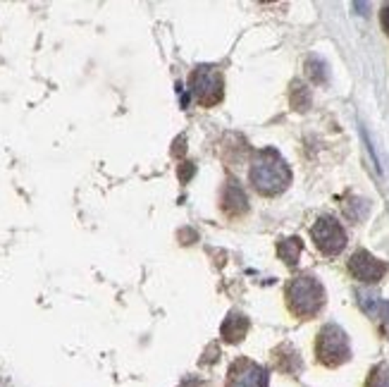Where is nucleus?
<instances>
[{"label":"nucleus","instance_id":"obj_1","mask_svg":"<svg viewBox=\"0 0 389 387\" xmlns=\"http://www.w3.org/2000/svg\"><path fill=\"white\" fill-rule=\"evenodd\" d=\"M251 185L261 196L282 194L292 182V170L275 148H263L251 160Z\"/></svg>","mask_w":389,"mask_h":387},{"label":"nucleus","instance_id":"obj_2","mask_svg":"<svg viewBox=\"0 0 389 387\" xmlns=\"http://www.w3.org/2000/svg\"><path fill=\"white\" fill-rule=\"evenodd\" d=\"M285 299L289 311L296 318H313L320 313L322 304H325V290L322 285L311 275H299V278L289 280Z\"/></svg>","mask_w":389,"mask_h":387},{"label":"nucleus","instance_id":"obj_3","mask_svg":"<svg viewBox=\"0 0 389 387\" xmlns=\"http://www.w3.org/2000/svg\"><path fill=\"white\" fill-rule=\"evenodd\" d=\"M189 91L203 108H213L225 96V82L220 70L213 65H199L189 77Z\"/></svg>","mask_w":389,"mask_h":387},{"label":"nucleus","instance_id":"obj_4","mask_svg":"<svg viewBox=\"0 0 389 387\" xmlns=\"http://www.w3.org/2000/svg\"><path fill=\"white\" fill-rule=\"evenodd\" d=\"M315 356L322 366H341L344 361L351 356V347H349V337L346 332L341 330L339 325L329 323L318 332V339H315Z\"/></svg>","mask_w":389,"mask_h":387},{"label":"nucleus","instance_id":"obj_5","mask_svg":"<svg viewBox=\"0 0 389 387\" xmlns=\"http://www.w3.org/2000/svg\"><path fill=\"white\" fill-rule=\"evenodd\" d=\"M311 237L315 241V246L320 249V254L325 256H339L346 246V232L334 218L322 215L315 220V225L311 229Z\"/></svg>","mask_w":389,"mask_h":387},{"label":"nucleus","instance_id":"obj_6","mask_svg":"<svg viewBox=\"0 0 389 387\" xmlns=\"http://www.w3.org/2000/svg\"><path fill=\"white\" fill-rule=\"evenodd\" d=\"M225 387H268V369L253 364L251 359H236L227 371Z\"/></svg>","mask_w":389,"mask_h":387},{"label":"nucleus","instance_id":"obj_7","mask_svg":"<svg viewBox=\"0 0 389 387\" xmlns=\"http://www.w3.org/2000/svg\"><path fill=\"white\" fill-rule=\"evenodd\" d=\"M349 273L354 275L358 282H368V285H375L385 278L387 273V263H382L380 258H375L373 254H368L366 249L356 251L351 258H349Z\"/></svg>","mask_w":389,"mask_h":387},{"label":"nucleus","instance_id":"obj_8","mask_svg":"<svg viewBox=\"0 0 389 387\" xmlns=\"http://www.w3.org/2000/svg\"><path fill=\"white\" fill-rule=\"evenodd\" d=\"M222 211H225L229 218H239V215L248 211L246 192H243L234 180H229L225 185V192H222Z\"/></svg>","mask_w":389,"mask_h":387},{"label":"nucleus","instance_id":"obj_9","mask_svg":"<svg viewBox=\"0 0 389 387\" xmlns=\"http://www.w3.org/2000/svg\"><path fill=\"white\" fill-rule=\"evenodd\" d=\"M358 304L371 318H375L382 325V330L389 334V301L373 297V294H358Z\"/></svg>","mask_w":389,"mask_h":387},{"label":"nucleus","instance_id":"obj_10","mask_svg":"<svg viewBox=\"0 0 389 387\" xmlns=\"http://www.w3.org/2000/svg\"><path fill=\"white\" fill-rule=\"evenodd\" d=\"M220 332H222V339L229 342V344L241 342V339L246 337V332H248V318L239 311H232L225 320H222Z\"/></svg>","mask_w":389,"mask_h":387},{"label":"nucleus","instance_id":"obj_11","mask_svg":"<svg viewBox=\"0 0 389 387\" xmlns=\"http://www.w3.org/2000/svg\"><path fill=\"white\" fill-rule=\"evenodd\" d=\"M303 251V241L299 237H289V239H282L280 244H277V254H280V258L285 261L289 268H294L299 263V256Z\"/></svg>","mask_w":389,"mask_h":387},{"label":"nucleus","instance_id":"obj_12","mask_svg":"<svg viewBox=\"0 0 389 387\" xmlns=\"http://www.w3.org/2000/svg\"><path fill=\"white\" fill-rule=\"evenodd\" d=\"M306 70H308V77L315 82V84H325L327 82V65L320 60L318 55H311L306 60Z\"/></svg>","mask_w":389,"mask_h":387},{"label":"nucleus","instance_id":"obj_13","mask_svg":"<svg viewBox=\"0 0 389 387\" xmlns=\"http://www.w3.org/2000/svg\"><path fill=\"white\" fill-rule=\"evenodd\" d=\"M292 106L296 110H308V106H311V91L299 82L292 87Z\"/></svg>","mask_w":389,"mask_h":387},{"label":"nucleus","instance_id":"obj_14","mask_svg":"<svg viewBox=\"0 0 389 387\" xmlns=\"http://www.w3.org/2000/svg\"><path fill=\"white\" fill-rule=\"evenodd\" d=\"M366 387H389V366L382 364V366H375L368 376V383Z\"/></svg>","mask_w":389,"mask_h":387},{"label":"nucleus","instance_id":"obj_15","mask_svg":"<svg viewBox=\"0 0 389 387\" xmlns=\"http://www.w3.org/2000/svg\"><path fill=\"white\" fill-rule=\"evenodd\" d=\"M191 177H194V165H191V163H182V165H180V180L189 182Z\"/></svg>","mask_w":389,"mask_h":387},{"label":"nucleus","instance_id":"obj_16","mask_svg":"<svg viewBox=\"0 0 389 387\" xmlns=\"http://www.w3.org/2000/svg\"><path fill=\"white\" fill-rule=\"evenodd\" d=\"M382 27H385V31L389 34V5L385 10H382Z\"/></svg>","mask_w":389,"mask_h":387},{"label":"nucleus","instance_id":"obj_17","mask_svg":"<svg viewBox=\"0 0 389 387\" xmlns=\"http://www.w3.org/2000/svg\"><path fill=\"white\" fill-rule=\"evenodd\" d=\"M180 387H203V385H201V383H199V380H196V378H189L187 383H182Z\"/></svg>","mask_w":389,"mask_h":387}]
</instances>
